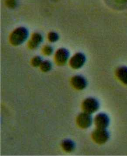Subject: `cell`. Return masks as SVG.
I'll return each instance as SVG.
<instances>
[{"label": "cell", "mask_w": 127, "mask_h": 156, "mask_svg": "<svg viewBox=\"0 0 127 156\" xmlns=\"http://www.w3.org/2000/svg\"><path fill=\"white\" fill-rule=\"evenodd\" d=\"M86 57L84 54L78 53L75 54L70 59L69 64L73 69H79L84 65Z\"/></svg>", "instance_id": "5b68a950"}, {"label": "cell", "mask_w": 127, "mask_h": 156, "mask_svg": "<svg viewBox=\"0 0 127 156\" xmlns=\"http://www.w3.org/2000/svg\"><path fill=\"white\" fill-rule=\"evenodd\" d=\"M69 57L68 50L65 48H61L57 50L55 55V61L59 66L65 65Z\"/></svg>", "instance_id": "8992f818"}, {"label": "cell", "mask_w": 127, "mask_h": 156, "mask_svg": "<svg viewBox=\"0 0 127 156\" xmlns=\"http://www.w3.org/2000/svg\"><path fill=\"white\" fill-rule=\"evenodd\" d=\"M40 66L41 70L44 72H48L52 67V63L49 60L42 61Z\"/></svg>", "instance_id": "7c38bea8"}, {"label": "cell", "mask_w": 127, "mask_h": 156, "mask_svg": "<svg viewBox=\"0 0 127 156\" xmlns=\"http://www.w3.org/2000/svg\"><path fill=\"white\" fill-rule=\"evenodd\" d=\"M6 5L10 9H14L16 6V2L15 0H6Z\"/></svg>", "instance_id": "2e32d148"}, {"label": "cell", "mask_w": 127, "mask_h": 156, "mask_svg": "<svg viewBox=\"0 0 127 156\" xmlns=\"http://www.w3.org/2000/svg\"><path fill=\"white\" fill-rule=\"evenodd\" d=\"M118 2H119L122 3H127V0H116Z\"/></svg>", "instance_id": "e0dca14e"}, {"label": "cell", "mask_w": 127, "mask_h": 156, "mask_svg": "<svg viewBox=\"0 0 127 156\" xmlns=\"http://www.w3.org/2000/svg\"><path fill=\"white\" fill-rule=\"evenodd\" d=\"M71 83L72 87L78 90L84 89L87 86V81L83 76L76 75L72 77Z\"/></svg>", "instance_id": "ba28073f"}, {"label": "cell", "mask_w": 127, "mask_h": 156, "mask_svg": "<svg viewBox=\"0 0 127 156\" xmlns=\"http://www.w3.org/2000/svg\"><path fill=\"white\" fill-rule=\"evenodd\" d=\"M42 62V58L39 56L34 57L32 60V65L34 67H38L40 66Z\"/></svg>", "instance_id": "4fadbf2b"}, {"label": "cell", "mask_w": 127, "mask_h": 156, "mask_svg": "<svg viewBox=\"0 0 127 156\" xmlns=\"http://www.w3.org/2000/svg\"><path fill=\"white\" fill-rule=\"evenodd\" d=\"M48 39L50 42H56L59 39V36L57 33L55 32H50L48 35Z\"/></svg>", "instance_id": "5bb4252c"}, {"label": "cell", "mask_w": 127, "mask_h": 156, "mask_svg": "<svg viewBox=\"0 0 127 156\" xmlns=\"http://www.w3.org/2000/svg\"><path fill=\"white\" fill-rule=\"evenodd\" d=\"M92 136L96 143L102 144L109 140V133L106 129L97 128L93 132Z\"/></svg>", "instance_id": "7a4b0ae2"}, {"label": "cell", "mask_w": 127, "mask_h": 156, "mask_svg": "<svg viewBox=\"0 0 127 156\" xmlns=\"http://www.w3.org/2000/svg\"><path fill=\"white\" fill-rule=\"evenodd\" d=\"M116 75L122 83L127 85V67L123 66L118 67L116 70Z\"/></svg>", "instance_id": "30bf717a"}, {"label": "cell", "mask_w": 127, "mask_h": 156, "mask_svg": "<svg viewBox=\"0 0 127 156\" xmlns=\"http://www.w3.org/2000/svg\"><path fill=\"white\" fill-rule=\"evenodd\" d=\"M43 52L45 55L49 56L53 53V48L51 46L47 45L43 48Z\"/></svg>", "instance_id": "9a60e30c"}, {"label": "cell", "mask_w": 127, "mask_h": 156, "mask_svg": "<svg viewBox=\"0 0 127 156\" xmlns=\"http://www.w3.org/2000/svg\"><path fill=\"white\" fill-rule=\"evenodd\" d=\"M82 108L85 112L91 114L98 109L99 103L95 98H89L83 101Z\"/></svg>", "instance_id": "3957f363"}, {"label": "cell", "mask_w": 127, "mask_h": 156, "mask_svg": "<svg viewBox=\"0 0 127 156\" xmlns=\"http://www.w3.org/2000/svg\"><path fill=\"white\" fill-rule=\"evenodd\" d=\"M76 122L79 126L83 129H86L91 126L92 118L90 114L83 112L77 117Z\"/></svg>", "instance_id": "277c9868"}, {"label": "cell", "mask_w": 127, "mask_h": 156, "mask_svg": "<svg viewBox=\"0 0 127 156\" xmlns=\"http://www.w3.org/2000/svg\"><path fill=\"white\" fill-rule=\"evenodd\" d=\"M42 37L39 33H35L32 36L31 40L29 41L28 46L31 49L37 48L42 41Z\"/></svg>", "instance_id": "9c48e42d"}, {"label": "cell", "mask_w": 127, "mask_h": 156, "mask_svg": "<svg viewBox=\"0 0 127 156\" xmlns=\"http://www.w3.org/2000/svg\"><path fill=\"white\" fill-rule=\"evenodd\" d=\"M29 36V31L25 27L17 28L11 34L10 41L11 44L17 46L24 43Z\"/></svg>", "instance_id": "6da1fadb"}, {"label": "cell", "mask_w": 127, "mask_h": 156, "mask_svg": "<svg viewBox=\"0 0 127 156\" xmlns=\"http://www.w3.org/2000/svg\"><path fill=\"white\" fill-rule=\"evenodd\" d=\"M62 147L66 152H71L75 149V143L70 140H64L62 143Z\"/></svg>", "instance_id": "8fae6325"}, {"label": "cell", "mask_w": 127, "mask_h": 156, "mask_svg": "<svg viewBox=\"0 0 127 156\" xmlns=\"http://www.w3.org/2000/svg\"><path fill=\"white\" fill-rule=\"evenodd\" d=\"M109 117L105 113H100L95 118V124L97 128L106 129L109 124Z\"/></svg>", "instance_id": "52a82bcc"}]
</instances>
